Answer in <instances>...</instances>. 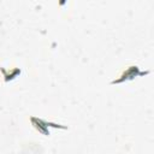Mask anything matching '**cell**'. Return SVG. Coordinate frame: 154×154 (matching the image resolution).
Segmentation results:
<instances>
[{
  "mask_svg": "<svg viewBox=\"0 0 154 154\" xmlns=\"http://www.w3.org/2000/svg\"><path fill=\"white\" fill-rule=\"evenodd\" d=\"M148 73H149V71H144L143 72V71H140L138 66L131 65V66H128L117 79L112 81L111 84H120V83H123L125 81H131L137 76H144V75H148Z\"/></svg>",
  "mask_w": 154,
  "mask_h": 154,
  "instance_id": "6da1fadb",
  "label": "cell"
},
{
  "mask_svg": "<svg viewBox=\"0 0 154 154\" xmlns=\"http://www.w3.org/2000/svg\"><path fill=\"white\" fill-rule=\"evenodd\" d=\"M30 122H31L32 126H34L38 132H41V134L45 135V136H48V135H49V128H54V129H67L66 126L59 125V124H57V123L47 122V120H45V119H40V118H36V117H30Z\"/></svg>",
  "mask_w": 154,
  "mask_h": 154,
  "instance_id": "7a4b0ae2",
  "label": "cell"
},
{
  "mask_svg": "<svg viewBox=\"0 0 154 154\" xmlns=\"http://www.w3.org/2000/svg\"><path fill=\"white\" fill-rule=\"evenodd\" d=\"M1 70V72H2V75H4V79H5V82H8V81H12L13 78H16L17 77V75H19L20 73V69H18V67H13L11 71L10 70H6V69H4V67H1L0 69Z\"/></svg>",
  "mask_w": 154,
  "mask_h": 154,
  "instance_id": "3957f363",
  "label": "cell"
}]
</instances>
